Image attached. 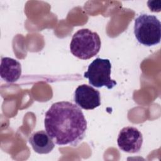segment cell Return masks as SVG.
I'll use <instances>...</instances> for the list:
<instances>
[{"mask_svg":"<svg viewBox=\"0 0 161 161\" xmlns=\"http://www.w3.org/2000/svg\"><path fill=\"white\" fill-rule=\"evenodd\" d=\"M44 125L46 131L58 145L77 146L87 130L82 110L68 101L53 103L45 113Z\"/></svg>","mask_w":161,"mask_h":161,"instance_id":"1","label":"cell"},{"mask_svg":"<svg viewBox=\"0 0 161 161\" xmlns=\"http://www.w3.org/2000/svg\"><path fill=\"white\" fill-rule=\"evenodd\" d=\"M101 42L99 35L89 29L83 28L75 32L72 38L70 49L75 57L87 60L99 52Z\"/></svg>","mask_w":161,"mask_h":161,"instance_id":"2","label":"cell"},{"mask_svg":"<svg viewBox=\"0 0 161 161\" xmlns=\"http://www.w3.org/2000/svg\"><path fill=\"white\" fill-rule=\"evenodd\" d=\"M134 33L138 42L150 47L160 43L161 38V23L153 15L142 14L135 20Z\"/></svg>","mask_w":161,"mask_h":161,"instance_id":"3","label":"cell"},{"mask_svg":"<svg viewBox=\"0 0 161 161\" xmlns=\"http://www.w3.org/2000/svg\"><path fill=\"white\" fill-rule=\"evenodd\" d=\"M111 64L109 59L97 58L91 62L87 71L84 74V77L89 79V83L96 87H106L112 89L117 83L111 79Z\"/></svg>","mask_w":161,"mask_h":161,"instance_id":"4","label":"cell"},{"mask_svg":"<svg viewBox=\"0 0 161 161\" xmlns=\"http://www.w3.org/2000/svg\"><path fill=\"white\" fill-rule=\"evenodd\" d=\"M117 143L121 150L131 153L140 151L143 144L142 133L136 128L126 126L121 130L119 133Z\"/></svg>","mask_w":161,"mask_h":161,"instance_id":"5","label":"cell"},{"mask_svg":"<svg viewBox=\"0 0 161 161\" xmlns=\"http://www.w3.org/2000/svg\"><path fill=\"white\" fill-rule=\"evenodd\" d=\"M74 99L80 108L86 110L94 109L101 105L100 92L87 84L80 85L76 88Z\"/></svg>","mask_w":161,"mask_h":161,"instance_id":"6","label":"cell"},{"mask_svg":"<svg viewBox=\"0 0 161 161\" xmlns=\"http://www.w3.org/2000/svg\"><path fill=\"white\" fill-rule=\"evenodd\" d=\"M21 74L20 63L9 57H2L0 65L1 77L8 83L17 81Z\"/></svg>","mask_w":161,"mask_h":161,"instance_id":"7","label":"cell"},{"mask_svg":"<svg viewBox=\"0 0 161 161\" xmlns=\"http://www.w3.org/2000/svg\"><path fill=\"white\" fill-rule=\"evenodd\" d=\"M34 151L40 154H47L55 147V143L52 137L44 130H40L32 133L29 138Z\"/></svg>","mask_w":161,"mask_h":161,"instance_id":"8","label":"cell"}]
</instances>
